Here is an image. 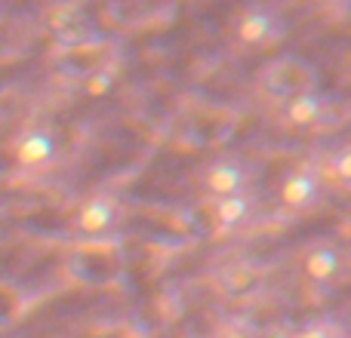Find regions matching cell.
<instances>
[{
	"label": "cell",
	"mask_w": 351,
	"mask_h": 338,
	"mask_svg": "<svg viewBox=\"0 0 351 338\" xmlns=\"http://www.w3.org/2000/svg\"><path fill=\"white\" fill-rule=\"evenodd\" d=\"M53 157H56V139L47 129H28V133L16 142V160L28 169L47 166Z\"/></svg>",
	"instance_id": "6da1fadb"
},
{
	"label": "cell",
	"mask_w": 351,
	"mask_h": 338,
	"mask_svg": "<svg viewBox=\"0 0 351 338\" xmlns=\"http://www.w3.org/2000/svg\"><path fill=\"white\" fill-rule=\"evenodd\" d=\"M243 181H247V172H243L241 164H234V160H219V164H213L206 169V191L216 194L219 197H231V194H243Z\"/></svg>",
	"instance_id": "7a4b0ae2"
},
{
	"label": "cell",
	"mask_w": 351,
	"mask_h": 338,
	"mask_svg": "<svg viewBox=\"0 0 351 338\" xmlns=\"http://www.w3.org/2000/svg\"><path fill=\"white\" fill-rule=\"evenodd\" d=\"M274 28H278V16L271 10H265V6H253L237 22V37H241V43L259 47V43H265L274 34Z\"/></svg>",
	"instance_id": "3957f363"
},
{
	"label": "cell",
	"mask_w": 351,
	"mask_h": 338,
	"mask_svg": "<svg viewBox=\"0 0 351 338\" xmlns=\"http://www.w3.org/2000/svg\"><path fill=\"white\" fill-rule=\"evenodd\" d=\"M114 218H117V212L108 197H93L80 206L74 222H77V228L84 231V234H102V231H108L111 224H114Z\"/></svg>",
	"instance_id": "277c9868"
},
{
	"label": "cell",
	"mask_w": 351,
	"mask_h": 338,
	"mask_svg": "<svg viewBox=\"0 0 351 338\" xmlns=\"http://www.w3.org/2000/svg\"><path fill=\"white\" fill-rule=\"evenodd\" d=\"M317 197V179L311 172H293L280 185V200L293 209H302Z\"/></svg>",
	"instance_id": "5b68a950"
},
{
	"label": "cell",
	"mask_w": 351,
	"mask_h": 338,
	"mask_svg": "<svg viewBox=\"0 0 351 338\" xmlns=\"http://www.w3.org/2000/svg\"><path fill=\"white\" fill-rule=\"evenodd\" d=\"M336 271H339V252H336V249L317 246L305 255V274H308V280H315V283L333 280Z\"/></svg>",
	"instance_id": "8992f818"
},
{
	"label": "cell",
	"mask_w": 351,
	"mask_h": 338,
	"mask_svg": "<svg viewBox=\"0 0 351 338\" xmlns=\"http://www.w3.org/2000/svg\"><path fill=\"white\" fill-rule=\"evenodd\" d=\"M324 114V99L317 92H299L287 102V120L296 127H308Z\"/></svg>",
	"instance_id": "52a82bcc"
},
{
	"label": "cell",
	"mask_w": 351,
	"mask_h": 338,
	"mask_svg": "<svg viewBox=\"0 0 351 338\" xmlns=\"http://www.w3.org/2000/svg\"><path fill=\"white\" fill-rule=\"evenodd\" d=\"M250 216V200L247 194H231V197H219L216 200V222L225 228H234L243 218Z\"/></svg>",
	"instance_id": "ba28073f"
},
{
	"label": "cell",
	"mask_w": 351,
	"mask_h": 338,
	"mask_svg": "<svg viewBox=\"0 0 351 338\" xmlns=\"http://www.w3.org/2000/svg\"><path fill=\"white\" fill-rule=\"evenodd\" d=\"M333 169H336V175H339L342 181H351V145H348V148H342V151L336 154Z\"/></svg>",
	"instance_id": "9c48e42d"
},
{
	"label": "cell",
	"mask_w": 351,
	"mask_h": 338,
	"mask_svg": "<svg viewBox=\"0 0 351 338\" xmlns=\"http://www.w3.org/2000/svg\"><path fill=\"white\" fill-rule=\"evenodd\" d=\"M333 333H330L327 326H321V323H311V326H305L302 333H296L293 338H330Z\"/></svg>",
	"instance_id": "30bf717a"
},
{
	"label": "cell",
	"mask_w": 351,
	"mask_h": 338,
	"mask_svg": "<svg viewBox=\"0 0 351 338\" xmlns=\"http://www.w3.org/2000/svg\"><path fill=\"white\" fill-rule=\"evenodd\" d=\"M108 86H111V77H108V74H102V77H96L90 83V92H96V96H99V92H105Z\"/></svg>",
	"instance_id": "8fae6325"
},
{
	"label": "cell",
	"mask_w": 351,
	"mask_h": 338,
	"mask_svg": "<svg viewBox=\"0 0 351 338\" xmlns=\"http://www.w3.org/2000/svg\"><path fill=\"white\" fill-rule=\"evenodd\" d=\"M268 338H293V335H287V333H274V335H268Z\"/></svg>",
	"instance_id": "7c38bea8"
},
{
	"label": "cell",
	"mask_w": 351,
	"mask_h": 338,
	"mask_svg": "<svg viewBox=\"0 0 351 338\" xmlns=\"http://www.w3.org/2000/svg\"><path fill=\"white\" fill-rule=\"evenodd\" d=\"M330 338H346V335H330Z\"/></svg>",
	"instance_id": "4fadbf2b"
}]
</instances>
